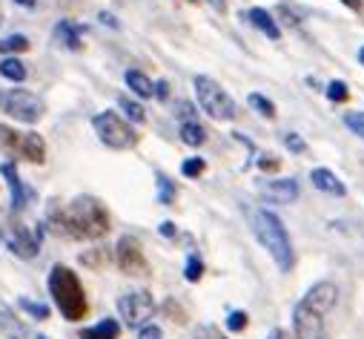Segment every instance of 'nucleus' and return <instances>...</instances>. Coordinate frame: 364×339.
<instances>
[{
	"mask_svg": "<svg viewBox=\"0 0 364 339\" xmlns=\"http://www.w3.org/2000/svg\"><path fill=\"white\" fill-rule=\"evenodd\" d=\"M49 227L66 239H101L109 233V213L92 196H77L66 207L49 210Z\"/></svg>",
	"mask_w": 364,
	"mask_h": 339,
	"instance_id": "nucleus-1",
	"label": "nucleus"
},
{
	"mask_svg": "<svg viewBox=\"0 0 364 339\" xmlns=\"http://www.w3.org/2000/svg\"><path fill=\"white\" fill-rule=\"evenodd\" d=\"M250 224H252V233L258 236V241L272 256V262L279 265V271H284V273L293 271L296 256H293V244H290V236H287L282 219L269 210H250Z\"/></svg>",
	"mask_w": 364,
	"mask_h": 339,
	"instance_id": "nucleus-2",
	"label": "nucleus"
},
{
	"mask_svg": "<svg viewBox=\"0 0 364 339\" xmlns=\"http://www.w3.org/2000/svg\"><path fill=\"white\" fill-rule=\"evenodd\" d=\"M49 293H52L58 311L63 313V319L77 322V319L86 316L89 302H86L83 285L75 276V271H69L66 265H55L52 268V273H49Z\"/></svg>",
	"mask_w": 364,
	"mask_h": 339,
	"instance_id": "nucleus-3",
	"label": "nucleus"
},
{
	"mask_svg": "<svg viewBox=\"0 0 364 339\" xmlns=\"http://www.w3.org/2000/svg\"><path fill=\"white\" fill-rule=\"evenodd\" d=\"M193 87H196V95H198V107H201L210 118H215V121H230V118H235V113H238V110H235V101L227 95V90L218 87L213 78L196 75Z\"/></svg>",
	"mask_w": 364,
	"mask_h": 339,
	"instance_id": "nucleus-4",
	"label": "nucleus"
},
{
	"mask_svg": "<svg viewBox=\"0 0 364 339\" xmlns=\"http://www.w3.org/2000/svg\"><path fill=\"white\" fill-rule=\"evenodd\" d=\"M92 127H95V132H98V138L109 147V150H129V147H135L138 144V132L124 121V118H118L115 113H98L95 118H92Z\"/></svg>",
	"mask_w": 364,
	"mask_h": 339,
	"instance_id": "nucleus-5",
	"label": "nucleus"
},
{
	"mask_svg": "<svg viewBox=\"0 0 364 339\" xmlns=\"http://www.w3.org/2000/svg\"><path fill=\"white\" fill-rule=\"evenodd\" d=\"M0 110H4L9 118L21 121V124H38L46 113L43 101L26 90H6L0 93Z\"/></svg>",
	"mask_w": 364,
	"mask_h": 339,
	"instance_id": "nucleus-6",
	"label": "nucleus"
},
{
	"mask_svg": "<svg viewBox=\"0 0 364 339\" xmlns=\"http://www.w3.org/2000/svg\"><path fill=\"white\" fill-rule=\"evenodd\" d=\"M0 147H4L9 155H21L32 164L46 161V141L38 132H15V130L0 124Z\"/></svg>",
	"mask_w": 364,
	"mask_h": 339,
	"instance_id": "nucleus-7",
	"label": "nucleus"
},
{
	"mask_svg": "<svg viewBox=\"0 0 364 339\" xmlns=\"http://www.w3.org/2000/svg\"><path fill=\"white\" fill-rule=\"evenodd\" d=\"M41 236H43V230H38V233H29L23 224H18V221H12V219H0V241H4L15 256H21V259H35L38 256V250H41Z\"/></svg>",
	"mask_w": 364,
	"mask_h": 339,
	"instance_id": "nucleus-8",
	"label": "nucleus"
},
{
	"mask_svg": "<svg viewBox=\"0 0 364 339\" xmlns=\"http://www.w3.org/2000/svg\"><path fill=\"white\" fill-rule=\"evenodd\" d=\"M324 316L318 308H313L310 302H296L293 308V330H296V339H327V330H324Z\"/></svg>",
	"mask_w": 364,
	"mask_h": 339,
	"instance_id": "nucleus-9",
	"label": "nucleus"
},
{
	"mask_svg": "<svg viewBox=\"0 0 364 339\" xmlns=\"http://www.w3.org/2000/svg\"><path fill=\"white\" fill-rule=\"evenodd\" d=\"M152 311H155V302H152V296L146 291H132V293H124L118 299V313L124 316V322L129 328L144 325L152 316Z\"/></svg>",
	"mask_w": 364,
	"mask_h": 339,
	"instance_id": "nucleus-10",
	"label": "nucleus"
},
{
	"mask_svg": "<svg viewBox=\"0 0 364 339\" xmlns=\"http://www.w3.org/2000/svg\"><path fill=\"white\" fill-rule=\"evenodd\" d=\"M115 259H118V268L124 273H132V276H141L146 273V259H144V250H141V241L132 239V236H124L115 247Z\"/></svg>",
	"mask_w": 364,
	"mask_h": 339,
	"instance_id": "nucleus-11",
	"label": "nucleus"
},
{
	"mask_svg": "<svg viewBox=\"0 0 364 339\" xmlns=\"http://www.w3.org/2000/svg\"><path fill=\"white\" fill-rule=\"evenodd\" d=\"M0 173H4L6 184H9V190H12V210H15V213L23 210L26 202L32 199V190L23 187V182H21V176H18V164H15V161H4V164H0Z\"/></svg>",
	"mask_w": 364,
	"mask_h": 339,
	"instance_id": "nucleus-12",
	"label": "nucleus"
},
{
	"mask_svg": "<svg viewBox=\"0 0 364 339\" xmlns=\"http://www.w3.org/2000/svg\"><path fill=\"white\" fill-rule=\"evenodd\" d=\"M336 299H338V288H336L333 282H318V285H313V288L307 291V296H304V302H310V305L318 308L321 313H330V311L336 308Z\"/></svg>",
	"mask_w": 364,
	"mask_h": 339,
	"instance_id": "nucleus-13",
	"label": "nucleus"
},
{
	"mask_svg": "<svg viewBox=\"0 0 364 339\" xmlns=\"http://www.w3.org/2000/svg\"><path fill=\"white\" fill-rule=\"evenodd\" d=\"M261 193H267L272 202H279V204H290L299 199V184L293 179H279V182H261L258 184Z\"/></svg>",
	"mask_w": 364,
	"mask_h": 339,
	"instance_id": "nucleus-14",
	"label": "nucleus"
},
{
	"mask_svg": "<svg viewBox=\"0 0 364 339\" xmlns=\"http://www.w3.org/2000/svg\"><path fill=\"white\" fill-rule=\"evenodd\" d=\"M310 182H313L316 190L330 193V196H344L347 193V187L336 179V173H333V170H327V167H316L313 173H310Z\"/></svg>",
	"mask_w": 364,
	"mask_h": 339,
	"instance_id": "nucleus-15",
	"label": "nucleus"
},
{
	"mask_svg": "<svg viewBox=\"0 0 364 339\" xmlns=\"http://www.w3.org/2000/svg\"><path fill=\"white\" fill-rule=\"evenodd\" d=\"M244 18H247L258 32H264L269 41H279V38H282V29L276 26V21H272V15H269L267 9H250Z\"/></svg>",
	"mask_w": 364,
	"mask_h": 339,
	"instance_id": "nucleus-16",
	"label": "nucleus"
},
{
	"mask_svg": "<svg viewBox=\"0 0 364 339\" xmlns=\"http://www.w3.org/2000/svg\"><path fill=\"white\" fill-rule=\"evenodd\" d=\"M80 35H83V26H77V24H72V21H60L58 29H55L58 43L66 46V49H75V52L80 49Z\"/></svg>",
	"mask_w": 364,
	"mask_h": 339,
	"instance_id": "nucleus-17",
	"label": "nucleus"
},
{
	"mask_svg": "<svg viewBox=\"0 0 364 339\" xmlns=\"http://www.w3.org/2000/svg\"><path fill=\"white\" fill-rule=\"evenodd\" d=\"M118 336H121V325L115 319H104V322H98L92 328L80 330L77 339H118Z\"/></svg>",
	"mask_w": 364,
	"mask_h": 339,
	"instance_id": "nucleus-18",
	"label": "nucleus"
},
{
	"mask_svg": "<svg viewBox=\"0 0 364 339\" xmlns=\"http://www.w3.org/2000/svg\"><path fill=\"white\" fill-rule=\"evenodd\" d=\"M127 87H129L135 95H141V98H152V93H155V83H152L144 72H138V69H129V72H127Z\"/></svg>",
	"mask_w": 364,
	"mask_h": 339,
	"instance_id": "nucleus-19",
	"label": "nucleus"
},
{
	"mask_svg": "<svg viewBox=\"0 0 364 339\" xmlns=\"http://www.w3.org/2000/svg\"><path fill=\"white\" fill-rule=\"evenodd\" d=\"M0 75H4L6 80L21 83L26 78V66H23L21 58H4V61H0Z\"/></svg>",
	"mask_w": 364,
	"mask_h": 339,
	"instance_id": "nucleus-20",
	"label": "nucleus"
},
{
	"mask_svg": "<svg viewBox=\"0 0 364 339\" xmlns=\"http://www.w3.org/2000/svg\"><path fill=\"white\" fill-rule=\"evenodd\" d=\"M181 141L190 144V147H201L207 141V130L196 121V124H181Z\"/></svg>",
	"mask_w": 364,
	"mask_h": 339,
	"instance_id": "nucleus-21",
	"label": "nucleus"
},
{
	"mask_svg": "<svg viewBox=\"0 0 364 339\" xmlns=\"http://www.w3.org/2000/svg\"><path fill=\"white\" fill-rule=\"evenodd\" d=\"M26 49H29V38H26V35H9V38H0V55L26 52Z\"/></svg>",
	"mask_w": 364,
	"mask_h": 339,
	"instance_id": "nucleus-22",
	"label": "nucleus"
},
{
	"mask_svg": "<svg viewBox=\"0 0 364 339\" xmlns=\"http://www.w3.org/2000/svg\"><path fill=\"white\" fill-rule=\"evenodd\" d=\"M247 104H250L258 115H264V118H276V104H272L269 98H264V95H258V93H252V95L247 98Z\"/></svg>",
	"mask_w": 364,
	"mask_h": 339,
	"instance_id": "nucleus-23",
	"label": "nucleus"
},
{
	"mask_svg": "<svg viewBox=\"0 0 364 339\" xmlns=\"http://www.w3.org/2000/svg\"><path fill=\"white\" fill-rule=\"evenodd\" d=\"M327 98H330L333 104H344V101L350 98L347 83H344V80H333V83H327Z\"/></svg>",
	"mask_w": 364,
	"mask_h": 339,
	"instance_id": "nucleus-24",
	"label": "nucleus"
},
{
	"mask_svg": "<svg viewBox=\"0 0 364 339\" xmlns=\"http://www.w3.org/2000/svg\"><path fill=\"white\" fill-rule=\"evenodd\" d=\"M118 104H121V110H124L132 121H138V124H141V121H146V113H144V107H141V104H135V101H129V98H124V95L118 98Z\"/></svg>",
	"mask_w": 364,
	"mask_h": 339,
	"instance_id": "nucleus-25",
	"label": "nucleus"
},
{
	"mask_svg": "<svg viewBox=\"0 0 364 339\" xmlns=\"http://www.w3.org/2000/svg\"><path fill=\"white\" fill-rule=\"evenodd\" d=\"M207 170V164H204V158H187L184 164H181V173H184L187 179H198L201 173Z\"/></svg>",
	"mask_w": 364,
	"mask_h": 339,
	"instance_id": "nucleus-26",
	"label": "nucleus"
},
{
	"mask_svg": "<svg viewBox=\"0 0 364 339\" xmlns=\"http://www.w3.org/2000/svg\"><path fill=\"white\" fill-rule=\"evenodd\" d=\"M158 199H161V204H172L175 202V184L166 176H158Z\"/></svg>",
	"mask_w": 364,
	"mask_h": 339,
	"instance_id": "nucleus-27",
	"label": "nucleus"
},
{
	"mask_svg": "<svg viewBox=\"0 0 364 339\" xmlns=\"http://www.w3.org/2000/svg\"><path fill=\"white\" fill-rule=\"evenodd\" d=\"M184 276H187V282H198V279L204 276V262H201L198 256H190V259H187V271H184Z\"/></svg>",
	"mask_w": 364,
	"mask_h": 339,
	"instance_id": "nucleus-28",
	"label": "nucleus"
},
{
	"mask_svg": "<svg viewBox=\"0 0 364 339\" xmlns=\"http://www.w3.org/2000/svg\"><path fill=\"white\" fill-rule=\"evenodd\" d=\"M247 325H250V316H247V311H232V313L227 316V328H230L232 333L244 330Z\"/></svg>",
	"mask_w": 364,
	"mask_h": 339,
	"instance_id": "nucleus-29",
	"label": "nucleus"
},
{
	"mask_svg": "<svg viewBox=\"0 0 364 339\" xmlns=\"http://www.w3.org/2000/svg\"><path fill=\"white\" fill-rule=\"evenodd\" d=\"M21 308H23L26 313H32L35 319H49V308H46V305H41V302H32V299H21Z\"/></svg>",
	"mask_w": 364,
	"mask_h": 339,
	"instance_id": "nucleus-30",
	"label": "nucleus"
},
{
	"mask_svg": "<svg viewBox=\"0 0 364 339\" xmlns=\"http://www.w3.org/2000/svg\"><path fill=\"white\" fill-rule=\"evenodd\" d=\"M344 124H347L358 138H364V113H347V115H344Z\"/></svg>",
	"mask_w": 364,
	"mask_h": 339,
	"instance_id": "nucleus-31",
	"label": "nucleus"
},
{
	"mask_svg": "<svg viewBox=\"0 0 364 339\" xmlns=\"http://www.w3.org/2000/svg\"><path fill=\"white\" fill-rule=\"evenodd\" d=\"M193 336H196V339H227L215 325H198Z\"/></svg>",
	"mask_w": 364,
	"mask_h": 339,
	"instance_id": "nucleus-32",
	"label": "nucleus"
},
{
	"mask_svg": "<svg viewBox=\"0 0 364 339\" xmlns=\"http://www.w3.org/2000/svg\"><path fill=\"white\" fill-rule=\"evenodd\" d=\"M178 115L184 118V124H196V121H198V113H196L193 104H187V101H181V104H178Z\"/></svg>",
	"mask_w": 364,
	"mask_h": 339,
	"instance_id": "nucleus-33",
	"label": "nucleus"
},
{
	"mask_svg": "<svg viewBox=\"0 0 364 339\" xmlns=\"http://www.w3.org/2000/svg\"><path fill=\"white\" fill-rule=\"evenodd\" d=\"M284 144H287L293 152H304V150H307L304 138H301V135H296V132H287V135H284Z\"/></svg>",
	"mask_w": 364,
	"mask_h": 339,
	"instance_id": "nucleus-34",
	"label": "nucleus"
},
{
	"mask_svg": "<svg viewBox=\"0 0 364 339\" xmlns=\"http://www.w3.org/2000/svg\"><path fill=\"white\" fill-rule=\"evenodd\" d=\"M258 167L264 170V173H276V170L282 167V161H279V158H267V155H264V158H258Z\"/></svg>",
	"mask_w": 364,
	"mask_h": 339,
	"instance_id": "nucleus-35",
	"label": "nucleus"
},
{
	"mask_svg": "<svg viewBox=\"0 0 364 339\" xmlns=\"http://www.w3.org/2000/svg\"><path fill=\"white\" fill-rule=\"evenodd\" d=\"M138 339H164V333H161V328H158V325H144Z\"/></svg>",
	"mask_w": 364,
	"mask_h": 339,
	"instance_id": "nucleus-36",
	"label": "nucleus"
},
{
	"mask_svg": "<svg viewBox=\"0 0 364 339\" xmlns=\"http://www.w3.org/2000/svg\"><path fill=\"white\" fill-rule=\"evenodd\" d=\"M152 95H158V98L164 101V98L169 95V83H166V80H158V83H155V93H152Z\"/></svg>",
	"mask_w": 364,
	"mask_h": 339,
	"instance_id": "nucleus-37",
	"label": "nucleus"
},
{
	"mask_svg": "<svg viewBox=\"0 0 364 339\" xmlns=\"http://www.w3.org/2000/svg\"><path fill=\"white\" fill-rule=\"evenodd\" d=\"M161 233L172 239V236H175V224H172V221H164V224H161Z\"/></svg>",
	"mask_w": 364,
	"mask_h": 339,
	"instance_id": "nucleus-38",
	"label": "nucleus"
},
{
	"mask_svg": "<svg viewBox=\"0 0 364 339\" xmlns=\"http://www.w3.org/2000/svg\"><path fill=\"white\" fill-rule=\"evenodd\" d=\"M101 24H107V26H118V21H115L109 12H101Z\"/></svg>",
	"mask_w": 364,
	"mask_h": 339,
	"instance_id": "nucleus-39",
	"label": "nucleus"
},
{
	"mask_svg": "<svg viewBox=\"0 0 364 339\" xmlns=\"http://www.w3.org/2000/svg\"><path fill=\"white\" fill-rule=\"evenodd\" d=\"M213 4V9H218V12H227V0H210Z\"/></svg>",
	"mask_w": 364,
	"mask_h": 339,
	"instance_id": "nucleus-40",
	"label": "nucleus"
},
{
	"mask_svg": "<svg viewBox=\"0 0 364 339\" xmlns=\"http://www.w3.org/2000/svg\"><path fill=\"white\" fill-rule=\"evenodd\" d=\"M341 4H344V6H350V9H355V12L361 9V0H341Z\"/></svg>",
	"mask_w": 364,
	"mask_h": 339,
	"instance_id": "nucleus-41",
	"label": "nucleus"
},
{
	"mask_svg": "<svg viewBox=\"0 0 364 339\" xmlns=\"http://www.w3.org/2000/svg\"><path fill=\"white\" fill-rule=\"evenodd\" d=\"M15 4H18V6H23V9H32V6L38 4V0H15Z\"/></svg>",
	"mask_w": 364,
	"mask_h": 339,
	"instance_id": "nucleus-42",
	"label": "nucleus"
},
{
	"mask_svg": "<svg viewBox=\"0 0 364 339\" xmlns=\"http://www.w3.org/2000/svg\"><path fill=\"white\" fill-rule=\"evenodd\" d=\"M358 63H364V46L358 49Z\"/></svg>",
	"mask_w": 364,
	"mask_h": 339,
	"instance_id": "nucleus-43",
	"label": "nucleus"
},
{
	"mask_svg": "<svg viewBox=\"0 0 364 339\" xmlns=\"http://www.w3.org/2000/svg\"><path fill=\"white\" fill-rule=\"evenodd\" d=\"M187 4H198V0H187Z\"/></svg>",
	"mask_w": 364,
	"mask_h": 339,
	"instance_id": "nucleus-44",
	"label": "nucleus"
}]
</instances>
